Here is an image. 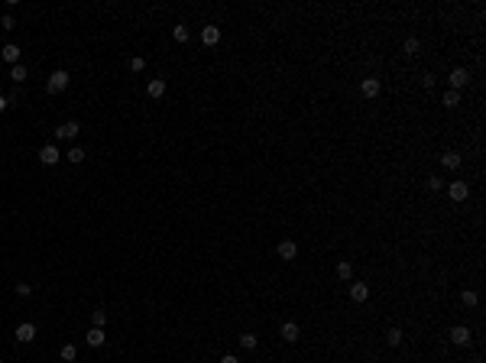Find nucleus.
I'll use <instances>...</instances> for the list:
<instances>
[{"mask_svg": "<svg viewBox=\"0 0 486 363\" xmlns=\"http://www.w3.org/2000/svg\"><path fill=\"white\" fill-rule=\"evenodd\" d=\"M146 94H149V98H156V101H159L162 94H166V78H153V81L146 85Z\"/></svg>", "mask_w": 486, "mask_h": 363, "instance_id": "6e6552de", "label": "nucleus"}, {"mask_svg": "<svg viewBox=\"0 0 486 363\" xmlns=\"http://www.w3.org/2000/svg\"><path fill=\"white\" fill-rule=\"evenodd\" d=\"M0 363H4V360H0Z\"/></svg>", "mask_w": 486, "mask_h": 363, "instance_id": "72a5a7b5", "label": "nucleus"}, {"mask_svg": "<svg viewBox=\"0 0 486 363\" xmlns=\"http://www.w3.org/2000/svg\"><path fill=\"white\" fill-rule=\"evenodd\" d=\"M428 188L431 191H441V179H437V175H431V179H428Z\"/></svg>", "mask_w": 486, "mask_h": 363, "instance_id": "c85d7f7f", "label": "nucleus"}, {"mask_svg": "<svg viewBox=\"0 0 486 363\" xmlns=\"http://www.w3.org/2000/svg\"><path fill=\"white\" fill-rule=\"evenodd\" d=\"M0 56H4V62H10V65H20V46L7 43L4 49H0Z\"/></svg>", "mask_w": 486, "mask_h": 363, "instance_id": "9b49d317", "label": "nucleus"}, {"mask_svg": "<svg viewBox=\"0 0 486 363\" xmlns=\"http://www.w3.org/2000/svg\"><path fill=\"white\" fill-rule=\"evenodd\" d=\"M172 36H175V43H188V26H175V30H172Z\"/></svg>", "mask_w": 486, "mask_h": 363, "instance_id": "b1692460", "label": "nucleus"}, {"mask_svg": "<svg viewBox=\"0 0 486 363\" xmlns=\"http://www.w3.org/2000/svg\"><path fill=\"white\" fill-rule=\"evenodd\" d=\"M7 107H10V101H7L4 94H0V111H7Z\"/></svg>", "mask_w": 486, "mask_h": 363, "instance_id": "473e14b6", "label": "nucleus"}, {"mask_svg": "<svg viewBox=\"0 0 486 363\" xmlns=\"http://www.w3.org/2000/svg\"><path fill=\"white\" fill-rule=\"evenodd\" d=\"M59 159H62V153H59L56 146H52V143H49V146H43V149H39V162H43V166H56Z\"/></svg>", "mask_w": 486, "mask_h": 363, "instance_id": "7ed1b4c3", "label": "nucleus"}, {"mask_svg": "<svg viewBox=\"0 0 486 363\" xmlns=\"http://www.w3.org/2000/svg\"><path fill=\"white\" fill-rule=\"evenodd\" d=\"M279 334H282L289 344H295V340H298V324H295V321H285V324L279 327Z\"/></svg>", "mask_w": 486, "mask_h": 363, "instance_id": "ddd939ff", "label": "nucleus"}, {"mask_svg": "<svg viewBox=\"0 0 486 363\" xmlns=\"http://www.w3.org/2000/svg\"><path fill=\"white\" fill-rule=\"evenodd\" d=\"M10 78L13 81H26V65H13L10 68Z\"/></svg>", "mask_w": 486, "mask_h": 363, "instance_id": "a878e982", "label": "nucleus"}, {"mask_svg": "<svg viewBox=\"0 0 486 363\" xmlns=\"http://www.w3.org/2000/svg\"><path fill=\"white\" fill-rule=\"evenodd\" d=\"M279 256H282V259H295L298 256V243L295 240H282V243H279Z\"/></svg>", "mask_w": 486, "mask_h": 363, "instance_id": "f8f14e48", "label": "nucleus"}, {"mask_svg": "<svg viewBox=\"0 0 486 363\" xmlns=\"http://www.w3.org/2000/svg\"><path fill=\"white\" fill-rule=\"evenodd\" d=\"M470 85V72L467 68H454L450 72V91H460V88H467Z\"/></svg>", "mask_w": 486, "mask_h": 363, "instance_id": "f03ea898", "label": "nucleus"}, {"mask_svg": "<svg viewBox=\"0 0 486 363\" xmlns=\"http://www.w3.org/2000/svg\"><path fill=\"white\" fill-rule=\"evenodd\" d=\"M441 166L444 169H460V156H457V153H444L441 156Z\"/></svg>", "mask_w": 486, "mask_h": 363, "instance_id": "dca6fc26", "label": "nucleus"}, {"mask_svg": "<svg viewBox=\"0 0 486 363\" xmlns=\"http://www.w3.org/2000/svg\"><path fill=\"white\" fill-rule=\"evenodd\" d=\"M460 298H463V305H467V308H473L476 302H480V295H476L473 289H463V295H460Z\"/></svg>", "mask_w": 486, "mask_h": 363, "instance_id": "5701e85b", "label": "nucleus"}, {"mask_svg": "<svg viewBox=\"0 0 486 363\" xmlns=\"http://www.w3.org/2000/svg\"><path fill=\"white\" fill-rule=\"evenodd\" d=\"M240 347L243 350H256V334H250V331L240 334Z\"/></svg>", "mask_w": 486, "mask_h": 363, "instance_id": "6ab92c4d", "label": "nucleus"}, {"mask_svg": "<svg viewBox=\"0 0 486 363\" xmlns=\"http://www.w3.org/2000/svg\"><path fill=\"white\" fill-rule=\"evenodd\" d=\"M450 340H454L457 347H467V344H470V327H463V324L450 327Z\"/></svg>", "mask_w": 486, "mask_h": 363, "instance_id": "423d86ee", "label": "nucleus"}, {"mask_svg": "<svg viewBox=\"0 0 486 363\" xmlns=\"http://www.w3.org/2000/svg\"><path fill=\"white\" fill-rule=\"evenodd\" d=\"M386 340H389V347H399L402 344V331H399V327H389V331H386Z\"/></svg>", "mask_w": 486, "mask_h": 363, "instance_id": "aec40b11", "label": "nucleus"}, {"mask_svg": "<svg viewBox=\"0 0 486 363\" xmlns=\"http://www.w3.org/2000/svg\"><path fill=\"white\" fill-rule=\"evenodd\" d=\"M447 195L454 198V201H467V198H470V185L467 182H450Z\"/></svg>", "mask_w": 486, "mask_h": 363, "instance_id": "20e7f679", "label": "nucleus"}, {"mask_svg": "<svg viewBox=\"0 0 486 363\" xmlns=\"http://www.w3.org/2000/svg\"><path fill=\"white\" fill-rule=\"evenodd\" d=\"M62 360H65V363H75V360H78V347H75V344H65V347H62Z\"/></svg>", "mask_w": 486, "mask_h": 363, "instance_id": "a211bd4d", "label": "nucleus"}, {"mask_svg": "<svg viewBox=\"0 0 486 363\" xmlns=\"http://www.w3.org/2000/svg\"><path fill=\"white\" fill-rule=\"evenodd\" d=\"M91 324H94V327H104V324H107V311H104V308L91 311Z\"/></svg>", "mask_w": 486, "mask_h": 363, "instance_id": "4be33fe9", "label": "nucleus"}, {"mask_svg": "<svg viewBox=\"0 0 486 363\" xmlns=\"http://www.w3.org/2000/svg\"><path fill=\"white\" fill-rule=\"evenodd\" d=\"M88 344H91V347L104 344V327H91V331H88Z\"/></svg>", "mask_w": 486, "mask_h": 363, "instance_id": "2eb2a0df", "label": "nucleus"}, {"mask_svg": "<svg viewBox=\"0 0 486 363\" xmlns=\"http://www.w3.org/2000/svg\"><path fill=\"white\" fill-rule=\"evenodd\" d=\"M350 298H353V302H366V298H369V285L353 282V285H350Z\"/></svg>", "mask_w": 486, "mask_h": 363, "instance_id": "4468645a", "label": "nucleus"}, {"mask_svg": "<svg viewBox=\"0 0 486 363\" xmlns=\"http://www.w3.org/2000/svg\"><path fill=\"white\" fill-rule=\"evenodd\" d=\"M143 68H146V59H140V56L130 59V72H143Z\"/></svg>", "mask_w": 486, "mask_h": 363, "instance_id": "cd10ccee", "label": "nucleus"}, {"mask_svg": "<svg viewBox=\"0 0 486 363\" xmlns=\"http://www.w3.org/2000/svg\"><path fill=\"white\" fill-rule=\"evenodd\" d=\"M360 91H363V98H376L379 94V78H363L360 81Z\"/></svg>", "mask_w": 486, "mask_h": 363, "instance_id": "9d476101", "label": "nucleus"}, {"mask_svg": "<svg viewBox=\"0 0 486 363\" xmlns=\"http://www.w3.org/2000/svg\"><path fill=\"white\" fill-rule=\"evenodd\" d=\"M418 39H405V56H418Z\"/></svg>", "mask_w": 486, "mask_h": 363, "instance_id": "bb28decb", "label": "nucleus"}, {"mask_svg": "<svg viewBox=\"0 0 486 363\" xmlns=\"http://www.w3.org/2000/svg\"><path fill=\"white\" fill-rule=\"evenodd\" d=\"M221 363H240V360H237L234 353H227V357H221Z\"/></svg>", "mask_w": 486, "mask_h": 363, "instance_id": "2f4dec72", "label": "nucleus"}, {"mask_svg": "<svg viewBox=\"0 0 486 363\" xmlns=\"http://www.w3.org/2000/svg\"><path fill=\"white\" fill-rule=\"evenodd\" d=\"M65 159H68V162H75V166H78V162H85V149H81V146H72V149H68V153H65Z\"/></svg>", "mask_w": 486, "mask_h": 363, "instance_id": "f3484780", "label": "nucleus"}, {"mask_svg": "<svg viewBox=\"0 0 486 363\" xmlns=\"http://www.w3.org/2000/svg\"><path fill=\"white\" fill-rule=\"evenodd\" d=\"M350 276H353V266L347 263V259H340L337 263V279H350Z\"/></svg>", "mask_w": 486, "mask_h": 363, "instance_id": "412c9836", "label": "nucleus"}, {"mask_svg": "<svg viewBox=\"0 0 486 363\" xmlns=\"http://www.w3.org/2000/svg\"><path fill=\"white\" fill-rule=\"evenodd\" d=\"M460 104V91H447L444 94V107H457Z\"/></svg>", "mask_w": 486, "mask_h": 363, "instance_id": "393cba45", "label": "nucleus"}, {"mask_svg": "<svg viewBox=\"0 0 486 363\" xmlns=\"http://www.w3.org/2000/svg\"><path fill=\"white\" fill-rule=\"evenodd\" d=\"M30 292H33V285H26V282L17 285V295H30Z\"/></svg>", "mask_w": 486, "mask_h": 363, "instance_id": "c756f323", "label": "nucleus"}, {"mask_svg": "<svg viewBox=\"0 0 486 363\" xmlns=\"http://www.w3.org/2000/svg\"><path fill=\"white\" fill-rule=\"evenodd\" d=\"M17 340H23V344L36 340V324H33V321H23V324H17Z\"/></svg>", "mask_w": 486, "mask_h": 363, "instance_id": "39448f33", "label": "nucleus"}, {"mask_svg": "<svg viewBox=\"0 0 486 363\" xmlns=\"http://www.w3.org/2000/svg\"><path fill=\"white\" fill-rule=\"evenodd\" d=\"M68 81H72V78H68L65 68H56V72L49 75V81H46V91H49V94H59V91H65V88H68Z\"/></svg>", "mask_w": 486, "mask_h": 363, "instance_id": "f257e3e1", "label": "nucleus"}, {"mask_svg": "<svg viewBox=\"0 0 486 363\" xmlns=\"http://www.w3.org/2000/svg\"><path fill=\"white\" fill-rule=\"evenodd\" d=\"M0 26H4V30H13L17 23H13V17H4V20H0Z\"/></svg>", "mask_w": 486, "mask_h": 363, "instance_id": "7c9ffc66", "label": "nucleus"}, {"mask_svg": "<svg viewBox=\"0 0 486 363\" xmlns=\"http://www.w3.org/2000/svg\"><path fill=\"white\" fill-rule=\"evenodd\" d=\"M56 136H59V140H75V136H78V123H75V120L62 123V127L56 130Z\"/></svg>", "mask_w": 486, "mask_h": 363, "instance_id": "1a4fd4ad", "label": "nucleus"}, {"mask_svg": "<svg viewBox=\"0 0 486 363\" xmlns=\"http://www.w3.org/2000/svg\"><path fill=\"white\" fill-rule=\"evenodd\" d=\"M201 43L204 46H217V43H221V26H204V30H201Z\"/></svg>", "mask_w": 486, "mask_h": 363, "instance_id": "0eeeda50", "label": "nucleus"}]
</instances>
